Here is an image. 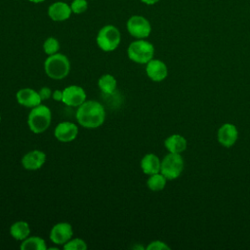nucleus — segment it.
Instances as JSON below:
<instances>
[{
  "mask_svg": "<svg viewBox=\"0 0 250 250\" xmlns=\"http://www.w3.org/2000/svg\"><path fill=\"white\" fill-rule=\"evenodd\" d=\"M77 122L85 128H98L104 122L105 110L97 101H85L76 110Z\"/></svg>",
  "mask_w": 250,
  "mask_h": 250,
  "instance_id": "obj_1",
  "label": "nucleus"
},
{
  "mask_svg": "<svg viewBox=\"0 0 250 250\" xmlns=\"http://www.w3.org/2000/svg\"><path fill=\"white\" fill-rule=\"evenodd\" d=\"M55 138L62 143H69L76 139L78 135V127L69 121L59 123L54 130Z\"/></svg>",
  "mask_w": 250,
  "mask_h": 250,
  "instance_id": "obj_10",
  "label": "nucleus"
},
{
  "mask_svg": "<svg viewBox=\"0 0 250 250\" xmlns=\"http://www.w3.org/2000/svg\"><path fill=\"white\" fill-rule=\"evenodd\" d=\"M170 247L163 241L160 240H154L151 241L147 246L146 250H169Z\"/></svg>",
  "mask_w": 250,
  "mask_h": 250,
  "instance_id": "obj_25",
  "label": "nucleus"
},
{
  "mask_svg": "<svg viewBox=\"0 0 250 250\" xmlns=\"http://www.w3.org/2000/svg\"><path fill=\"white\" fill-rule=\"evenodd\" d=\"M146 72L150 80L154 82H161L167 77L168 68L164 62L157 59H151L146 63Z\"/></svg>",
  "mask_w": 250,
  "mask_h": 250,
  "instance_id": "obj_12",
  "label": "nucleus"
},
{
  "mask_svg": "<svg viewBox=\"0 0 250 250\" xmlns=\"http://www.w3.org/2000/svg\"><path fill=\"white\" fill-rule=\"evenodd\" d=\"M86 101L84 89L77 85H70L62 90V103L68 106H79Z\"/></svg>",
  "mask_w": 250,
  "mask_h": 250,
  "instance_id": "obj_9",
  "label": "nucleus"
},
{
  "mask_svg": "<svg viewBox=\"0 0 250 250\" xmlns=\"http://www.w3.org/2000/svg\"><path fill=\"white\" fill-rule=\"evenodd\" d=\"M238 131L235 125L232 123H225L223 124L217 133V139L220 145L229 148L231 147L237 141Z\"/></svg>",
  "mask_w": 250,
  "mask_h": 250,
  "instance_id": "obj_11",
  "label": "nucleus"
},
{
  "mask_svg": "<svg viewBox=\"0 0 250 250\" xmlns=\"http://www.w3.org/2000/svg\"><path fill=\"white\" fill-rule=\"evenodd\" d=\"M46 161V154L42 150L33 149L25 153L21 158V164L26 170L40 169Z\"/></svg>",
  "mask_w": 250,
  "mask_h": 250,
  "instance_id": "obj_14",
  "label": "nucleus"
},
{
  "mask_svg": "<svg viewBox=\"0 0 250 250\" xmlns=\"http://www.w3.org/2000/svg\"><path fill=\"white\" fill-rule=\"evenodd\" d=\"M159 0H141V2H143L146 5H154L158 2Z\"/></svg>",
  "mask_w": 250,
  "mask_h": 250,
  "instance_id": "obj_28",
  "label": "nucleus"
},
{
  "mask_svg": "<svg viewBox=\"0 0 250 250\" xmlns=\"http://www.w3.org/2000/svg\"><path fill=\"white\" fill-rule=\"evenodd\" d=\"M21 250H47L46 242L40 236H28L21 244Z\"/></svg>",
  "mask_w": 250,
  "mask_h": 250,
  "instance_id": "obj_19",
  "label": "nucleus"
},
{
  "mask_svg": "<svg viewBox=\"0 0 250 250\" xmlns=\"http://www.w3.org/2000/svg\"><path fill=\"white\" fill-rule=\"evenodd\" d=\"M44 69L50 78L61 80L68 75L70 71V62L66 56L61 53H56L48 56L45 60Z\"/></svg>",
  "mask_w": 250,
  "mask_h": 250,
  "instance_id": "obj_2",
  "label": "nucleus"
},
{
  "mask_svg": "<svg viewBox=\"0 0 250 250\" xmlns=\"http://www.w3.org/2000/svg\"><path fill=\"white\" fill-rule=\"evenodd\" d=\"M164 146L169 152L182 153L188 146V141L180 134H173L165 139Z\"/></svg>",
  "mask_w": 250,
  "mask_h": 250,
  "instance_id": "obj_16",
  "label": "nucleus"
},
{
  "mask_svg": "<svg viewBox=\"0 0 250 250\" xmlns=\"http://www.w3.org/2000/svg\"><path fill=\"white\" fill-rule=\"evenodd\" d=\"M47 14L54 21H64L70 18L72 11L69 4L63 1H57L48 7Z\"/></svg>",
  "mask_w": 250,
  "mask_h": 250,
  "instance_id": "obj_13",
  "label": "nucleus"
},
{
  "mask_svg": "<svg viewBox=\"0 0 250 250\" xmlns=\"http://www.w3.org/2000/svg\"><path fill=\"white\" fill-rule=\"evenodd\" d=\"M98 86L104 94H112L116 89L117 82L111 74H104L98 80Z\"/></svg>",
  "mask_w": 250,
  "mask_h": 250,
  "instance_id": "obj_20",
  "label": "nucleus"
},
{
  "mask_svg": "<svg viewBox=\"0 0 250 250\" xmlns=\"http://www.w3.org/2000/svg\"><path fill=\"white\" fill-rule=\"evenodd\" d=\"M184 170V159L181 153L169 152L161 161L160 173L164 175L167 180L177 179Z\"/></svg>",
  "mask_w": 250,
  "mask_h": 250,
  "instance_id": "obj_6",
  "label": "nucleus"
},
{
  "mask_svg": "<svg viewBox=\"0 0 250 250\" xmlns=\"http://www.w3.org/2000/svg\"><path fill=\"white\" fill-rule=\"evenodd\" d=\"M161 161L154 153H146L141 160V168L146 175H152L160 172Z\"/></svg>",
  "mask_w": 250,
  "mask_h": 250,
  "instance_id": "obj_17",
  "label": "nucleus"
},
{
  "mask_svg": "<svg viewBox=\"0 0 250 250\" xmlns=\"http://www.w3.org/2000/svg\"><path fill=\"white\" fill-rule=\"evenodd\" d=\"M126 28L129 34L137 39H146L151 32V25L148 20L139 15L129 18L126 22Z\"/></svg>",
  "mask_w": 250,
  "mask_h": 250,
  "instance_id": "obj_7",
  "label": "nucleus"
},
{
  "mask_svg": "<svg viewBox=\"0 0 250 250\" xmlns=\"http://www.w3.org/2000/svg\"><path fill=\"white\" fill-rule=\"evenodd\" d=\"M96 41L101 50L111 52L119 46L121 42V33L116 26L106 24L99 30Z\"/></svg>",
  "mask_w": 250,
  "mask_h": 250,
  "instance_id": "obj_5",
  "label": "nucleus"
},
{
  "mask_svg": "<svg viewBox=\"0 0 250 250\" xmlns=\"http://www.w3.org/2000/svg\"><path fill=\"white\" fill-rule=\"evenodd\" d=\"M17 102L25 107H34L41 104L42 100L38 92L31 88H22L16 94Z\"/></svg>",
  "mask_w": 250,
  "mask_h": 250,
  "instance_id": "obj_15",
  "label": "nucleus"
},
{
  "mask_svg": "<svg viewBox=\"0 0 250 250\" xmlns=\"http://www.w3.org/2000/svg\"><path fill=\"white\" fill-rule=\"evenodd\" d=\"M70 9L73 14L80 15L87 11L88 9V2L87 0H72V2L69 4Z\"/></svg>",
  "mask_w": 250,
  "mask_h": 250,
  "instance_id": "obj_24",
  "label": "nucleus"
},
{
  "mask_svg": "<svg viewBox=\"0 0 250 250\" xmlns=\"http://www.w3.org/2000/svg\"><path fill=\"white\" fill-rule=\"evenodd\" d=\"M153 45L145 39H137L133 41L127 49L128 58L134 62L140 64H146L151 59H153Z\"/></svg>",
  "mask_w": 250,
  "mask_h": 250,
  "instance_id": "obj_4",
  "label": "nucleus"
},
{
  "mask_svg": "<svg viewBox=\"0 0 250 250\" xmlns=\"http://www.w3.org/2000/svg\"><path fill=\"white\" fill-rule=\"evenodd\" d=\"M64 250H86L87 244L81 238L69 239L65 244H63Z\"/></svg>",
  "mask_w": 250,
  "mask_h": 250,
  "instance_id": "obj_23",
  "label": "nucleus"
},
{
  "mask_svg": "<svg viewBox=\"0 0 250 250\" xmlns=\"http://www.w3.org/2000/svg\"><path fill=\"white\" fill-rule=\"evenodd\" d=\"M73 229L71 225L66 222H61L52 227L50 231V239L57 245H63L69 239H71Z\"/></svg>",
  "mask_w": 250,
  "mask_h": 250,
  "instance_id": "obj_8",
  "label": "nucleus"
},
{
  "mask_svg": "<svg viewBox=\"0 0 250 250\" xmlns=\"http://www.w3.org/2000/svg\"><path fill=\"white\" fill-rule=\"evenodd\" d=\"M167 179L162 175L160 172L156 174H152L146 181L147 188L152 191H159L162 190L166 186Z\"/></svg>",
  "mask_w": 250,
  "mask_h": 250,
  "instance_id": "obj_21",
  "label": "nucleus"
},
{
  "mask_svg": "<svg viewBox=\"0 0 250 250\" xmlns=\"http://www.w3.org/2000/svg\"><path fill=\"white\" fill-rule=\"evenodd\" d=\"M43 50L48 56L58 53L60 50L59 40L55 37H48L43 43Z\"/></svg>",
  "mask_w": 250,
  "mask_h": 250,
  "instance_id": "obj_22",
  "label": "nucleus"
},
{
  "mask_svg": "<svg viewBox=\"0 0 250 250\" xmlns=\"http://www.w3.org/2000/svg\"><path fill=\"white\" fill-rule=\"evenodd\" d=\"M52 121L50 108L45 104H39L31 108L27 116V124L31 132L41 134L45 132Z\"/></svg>",
  "mask_w": 250,
  "mask_h": 250,
  "instance_id": "obj_3",
  "label": "nucleus"
},
{
  "mask_svg": "<svg viewBox=\"0 0 250 250\" xmlns=\"http://www.w3.org/2000/svg\"><path fill=\"white\" fill-rule=\"evenodd\" d=\"M29 2H31V3H34V4H38V3H42V2H44L45 0H28Z\"/></svg>",
  "mask_w": 250,
  "mask_h": 250,
  "instance_id": "obj_29",
  "label": "nucleus"
},
{
  "mask_svg": "<svg viewBox=\"0 0 250 250\" xmlns=\"http://www.w3.org/2000/svg\"><path fill=\"white\" fill-rule=\"evenodd\" d=\"M29 233H30V228H29L28 223L25 221L15 222L10 227V234L16 240L22 241L26 237H28Z\"/></svg>",
  "mask_w": 250,
  "mask_h": 250,
  "instance_id": "obj_18",
  "label": "nucleus"
},
{
  "mask_svg": "<svg viewBox=\"0 0 250 250\" xmlns=\"http://www.w3.org/2000/svg\"><path fill=\"white\" fill-rule=\"evenodd\" d=\"M52 97L55 101L57 102H62V91L61 90H56L52 93Z\"/></svg>",
  "mask_w": 250,
  "mask_h": 250,
  "instance_id": "obj_27",
  "label": "nucleus"
},
{
  "mask_svg": "<svg viewBox=\"0 0 250 250\" xmlns=\"http://www.w3.org/2000/svg\"><path fill=\"white\" fill-rule=\"evenodd\" d=\"M38 93H39V95H40L42 101H43V100H48V99L51 97V95H52V91H51V89H50L49 87H43V88H41Z\"/></svg>",
  "mask_w": 250,
  "mask_h": 250,
  "instance_id": "obj_26",
  "label": "nucleus"
},
{
  "mask_svg": "<svg viewBox=\"0 0 250 250\" xmlns=\"http://www.w3.org/2000/svg\"><path fill=\"white\" fill-rule=\"evenodd\" d=\"M0 121H1V115H0Z\"/></svg>",
  "mask_w": 250,
  "mask_h": 250,
  "instance_id": "obj_30",
  "label": "nucleus"
}]
</instances>
